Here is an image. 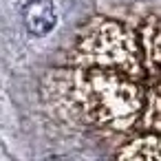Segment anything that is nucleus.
I'll use <instances>...</instances> for the list:
<instances>
[{"label": "nucleus", "mask_w": 161, "mask_h": 161, "mask_svg": "<svg viewBox=\"0 0 161 161\" xmlns=\"http://www.w3.org/2000/svg\"><path fill=\"white\" fill-rule=\"evenodd\" d=\"M143 47L146 80H161V18H148L139 29Z\"/></svg>", "instance_id": "obj_2"}, {"label": "nucleus", "mask_w": 161, "mask_h": 161, "mask_svg": "<svg viewBox=\"0 0 161 161\" xmlns=\"http://www.w3.org/2000/svg\"><path fill=\"white\" fill-rule=\"evenodd\" d=\"M53 99L82 121L110 132L139 126L148 80L139 31L95 18L84 27L62 71H51Z\"/></svg>", "instance_id": "obj_1"}, {"label": "nucleus", "mask_w": 161, "mask_h": 161, "mask_svg": "<svg viewBox=\"0 0 161 161\" xmlns=\"http://www.w3.org/2000/svg\"><path fill=\"white\" fill-rule=\"evenodd\" d=\"M22 22L27 31L36 38L47 36L58 25V11L49 0H29L22 7Z\"/></svg>", "instance_id": "obj_3"}, {"label": "nucleus", "mask_w": 161, "mask_h": 161, "mask_svg": "<svg viewBox=\"0 0 161 161\" xmlns=\"http://www.w3.org/2000/svg\"><path fill=\"white\" fill-rule=\"evenodd\" d=\"M117 159H161V132H141L115 154Z\"/></svg>", "instance_id": "obj_4"}, {"label": "nucleus", "mask_w": 161, "mask_h": 161, "mask_svg": "<svg viewBox=\"0 0 161 161\" xmlns=\"http://www.w3.org/2000/svg\"><path fill=\"white\" fill-rule=\"evenodd\" d=\"M137 128L141 132H161V80L148 82L146 106Z\"/></svg>", "instance_id": "obj_5"}]
</instances>
